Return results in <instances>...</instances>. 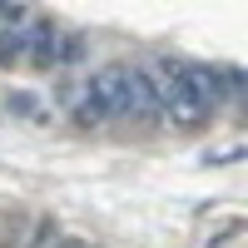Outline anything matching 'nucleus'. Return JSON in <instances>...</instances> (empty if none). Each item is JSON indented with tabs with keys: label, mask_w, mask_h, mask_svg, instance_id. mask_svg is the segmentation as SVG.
Returning a JSON list of instances; mask_svg holds the SVG:
<instances>
[{
	"label": "nucleus",
	"mask_w": 248,
	"mask_h": 248,
	"mask_svg": "<svg viewBox=\"0 0 248 248\" xmlns=\"http://www.w3.org/2000/svg\"><path fill=\"white\" fill-rule=\"evenodd\" d=\"M154 90H159V109H169L179 124H199L203 114H209V109L199 105V94L189 85V75H184V65H164Z\"/></svg>",
	"instance_id": "1"
},
{
	"label": "nucleus",
	"mask_w": 248,
	"mask_h": 248,
	"mask_svg": "<svg viewBox=\"0 0 248 248\" xmlns=\"http://www.w3.org/2000/svg\"><path fill=\"white\" fill-rule=\"evenodd\" d=\"M124 114H134V119H144V124H154V119L164 114L149 70H124Z\"/></svg>",
	"instance_id": "2"
},
{
	"label": "nucleus",
	"mask_w": 248,
	"mask_h": 248,
	"mask_svg": "<svg viewBox=\"0 0 248 248\" xmlns=\"http://www.w3.org/2000/svg\"><path fill=\"white\" fill-rule=\"evenodd\" d=\"M90 94L99 99L105 114H124V65H109L90 79Z\"/></svg>",
	"instance_id": "3"
},
{
	"label": "nucleus",
	"mask_w": 248,
	"mask_h": 248,
	"mask_svg": "<svg viewBox=\"0 0 248 248\" xmlns=\"http://www.w3.org/2000/svg\"><path fill=\"white\" fill-rule=\"evenodd\" d=\"M25 55V30H0V65H15V60Z\"/></svg>",
	"instance_id": "4"
},
{
	"label": "nucleus",
	"mask_w": 248,
	"mask_h": 248,
	"mask_svg": "<svg viewBox=\"0 0 248 248\" xmlns=\"http://www.w3.org/2000/svg\"><path fill=\"white\" fill-rule=\"evenodd\" d=\"M75 119H79V124H105L109 114H105V109H99V99H94V94L85 90V99H79V109H75Z\"/></svg>",
	"instance_id": "5"
},
{
	"label": "nucleus",
	"mask_w": 248,
	"mask_h": 248,
	"mask_svg": "<svg viewBox=\"0 0 248 248\" xmlns=\"http://www.w3.org/2000/svg\"><path fill=\"white\" fill-rule=\"evenodd\" d=\"M45 238H55V218H45V223H40V233H35V248L45 243Z\"/></svg>",
	"instance_id": "6"
}]
</instances>
